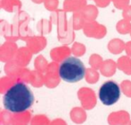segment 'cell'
Listing matches in <instances>:
<instances>
[{
    "label": "cell",
    "instance_id": "cell-2",
    "mask_svg": "<svg viewBox=\"0 0 131 125\" xmlns=\"http://www.w3.org/2000/svg\"><path fill=\"white\" fill-rule=\"evenodd\" d=\"M58 73L64 81L75 83L84 78L85 68L79 59L75 57H68L60 64Z\"/></svg>",
    "mask_w": 131,
    "mask_h": 125
},
{
    "label": "cell",
    "instance_id": "cell-1",
    "mask_svg": "<svg viewBox=\"0 0 131 125\" xmlns=\"http://www.w3.org/2000/svg\"><path fill=\"white\" fill-rule=\"evenodd\" d=\"M34 102L31 89L23 82L13 85L4 94L3 103L6 110L12 112H22L29 109Z\"/></svg>",
    "mask_w": 131,
    "mask_h": 125
},
{
    "label": "cell",
    "instance_id": "cell-3",
    "mask_svg": "<svg viewBox=\"0 0 131 125\" xmlns=\"http://www.w3.org/2000/svg\"><path fill=\"white\" fill-rule=\"evenodd\" d=\"M120 96V89L117 83L113 81L105 82L99 90V98L105 105L114 104Z\"/></svg>",
    "mask_w": 131,
    "mask_h": 125
}]
</instances>
